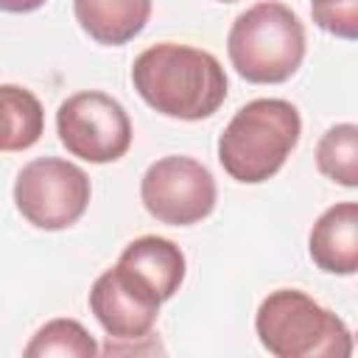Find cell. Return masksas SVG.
Instances as JSON below:
<instances>
[{
	"instance_id": "cell-1",
	"label": "cell",
	"mask_w": 358,
	"mask_h": 358,
	"mask_svg": "<svg viewBox=\"0 0 358 358\" xmlns=\"http://www.w3.org/2000/svg\"><path fill=\"white\" fill-rule=\"evenodd\" d=\"M131 84L151 109L176 120L210 117L227 98L221 62L210 50L185 42L145 48L131 64Z\"/></svg>"
},
{
	"instance_id": "cell-2",
	"label": "cell",
	"mask_w": 358,
	"mask_h": 358,
	"mask_svg": "<svg viewBox=\"0 0 358 358\" xmlns=\"http://www.w3.org/2000/svg\"><path fill=\"white\" fill-rule=\"evenodd\" d=\"M302 134L299 109L282 98H255L243 103L218 137V162L241 185L271 179Z\"/></svg>"
},
{
	"instance_id": "cell-3",
	"label": "cell",
	"mask_w": 358,
	"mask_h": 358,
	"mask_svg": "<svg viewBox=\"0 0 358 358\" xmlns=\"http://www.w3.org/2000/svg\"><path fill=\"white\" fill-rule=\"evenodd\" d=\"M235 73L252 84H282L305 59V25L280 0H260L241 11L227 34Z\"/></svg>"
},
{
	"instance_id": "cell-4",
	"label": "cell",
	"mask_w": 358,
	"mask_h": 358,
	"mask_svg": "<svg viewBox=\"0 0 358 358\" xmlns=\"http://www.w3.org/2000/svg\"><path fill=\"white\" fill-rule=\"evenodd\" d=\"M255 333L274 358H350L352 333L333 310L296 288L271 291L257 313Z\"/></svg>"
},
{
	"instance_id": "cell-5",
	"label": "cell",
	"mask_w": 358,
	"mask_h": 358,
	"mask_svg": "<svg viewBox=\"0 0 358 358\" xmlns=\"http://www.w3.org/2000/svg\"><path fill=\"white\" fill-rule=\"evenodd\" d=\"M90 176L62 157H39L22 165L14 179V207L36 229L59 232L73 227L90 207Z\"/></svg>"
},
{
	"instance_id": "cell-6",
	"label": "cell",
	"mask_w": 358,
	"mask_h": 358,
	"mask_svg": "<svg viewBox=\"0 0 358 358\" xmlns=\"http://www.w3.org/2000/svg\"><path fill=\"white\" fill-rule=\"evenodd\" d=\"M56 131L67 154L106 165L131 145V120L120 101L101 90H84L64 98L56 109Z\"/></svg>"
},
{
	"instance_id": "cell-7",
	"label": "cell",
	"mask_w": 358,
	"mask_h": 358,
	"mask_svg": "<svg viewBox=\"0 0 358 358\" xmlns=\"http://www.w3.org/2000/svg\"><path fill=\"white\" fill-rule=\"evenodd\" d=\"M140 199L151 218L168 227L204 221L218 199L213 173L193 157H162L140 179Z\"/></svg>"
},
{
	"instance_id": "cell-8",
	"label": "cell",
	"mask_w": 358,
	"mask_h": 358,
	"mask_svg": "<svg viewBox=\"0 0 358 358\" xmlns=\"http://www.w3.org/2000/svg\"><path fill=\"white\" fill-rule=\"evenodd\" d=\"M159 305L162 302H157L145 288H140L117 263L106 268L90 288L92 316L109 338L126 341L129 347L151 336L159 316ZM129 347H120L117 352H126Z\"/></svg>"
},
{
	"instance_id": "cell-9",
	"label": "cell",
	"mask_w": 358,
	"mask_h": 358,
	"mask_svg": "<svg viewBox=\"0 0 358 358\" xmlns=\"http://www.w3.org/2000/svg\"><path fill=\"white\" fill-rule=\"evenodd\" d=\"M117 266L157 302H168L185 282V271H187L185 252L173 241L159 235L134 238L120 252Z\"/></svg>"
},
{
	"instance_id": "cell-10",
	"label": "cell",
	"mask_w": 358,
	"mask_h": 358,
	"mask_svg": "<svg viewBox=\"0 0 358 358\" xmlns=\"http://www.w3.org/2000/svg\"><path fill=\"white\" fill-rule=\"evenodd\" d=\"M308 252L316 268L324 274L350 277L358 271V204L355 201H338L327 207L310 235H308Z\"/></svg>"
},
{
	"instance_id": "cell-11",
	"label": "cell",
	"mask_w": 358,
	"mask_h": 358,
	"mask_svg": "<svg viewBox=\"0 0 358 358\" xmlns=\"http://www.w3.org/2000/svg\"><path fill=\"white\" fill-rule=\"evenodd\" d=\"M73 14L90 39L117 48L145 28L151 0H73Z\"/></svg>"
},
{
	"instance_id": "cell-12",
	"label": "cell",
	"mask_w": 358,
	"mask_h": 358,
	"mask_svg": "<svg viewBox=\"0 0 358 358\" xmlns=\"http://www.w3.org/2000/svg\"><path fill=\"white\" fill-rule=\"evenodd\" d=\"M45 131L39 98L17 84H0V151H25Z\"/></svg>"
},
{
	"instance_id": "cell-13",
	"label": "cell",
	"mask_w": 358,
	"mask_h": 358,
	"mask_svg": "<svg viewBox=\"0 0 358 358\" xmlns=\"http://www.w3.org/2000/svg\"><path fill=\"white\" fill-rule=\"evenodd\" d=\"M316 168L341 187H358V126L336 123L316 143Z\"/></svg>"
},
{
	"instance_id": "cell-14",
	"label": "cell",
	"mask_w": 358,
	"mask_h": 358,
	"mask_svg": "<svg viewBox=\"0 0 358 358\" xmlns=\"http://www.w3.org/2000/svg\"><path fill=\"white\" fill-rule=\"evenodd\" d=\"M98 352H101L98 341L76 319H50V322H45L22 350L25 358H50V355L95 358Z\"/></svg>"
},
{
	"instance_id": "cell-15",
	"label": "cell",
	"mask_w": 358,
	"mask_h": 358,
	"mask_svg": "<svg viewBox=\"0 0 358 358\" xmlns=\"http://www.w3.org/2000/svg\"><path fill=\"white\" fill-rule=\"evenodd\" d=\"M310 14L322 31L338 39L358 36V0H310Z\"/></svg>"
},
{
	"instance_id": "cell-16",
	"label": "cell",
	"mask_w": 358,
	"mask_h": 358,
	"mask_svg": "<svg viewBox=\"0 0 358 358\" xmlns=\"http://www.w3.org/2000/svg\"><path fill=\"white\" fill-rule=\"evenodd\" d=\"M48 0H0V11H8V14H28V11H36L42 8Z\"/></svg>"
},
{
	"instance_id": "cell-17",
	"label": "cell",
	"mask_w": 358,
	"mask_h": 358,
	"mask_svg": "<svg viewBox=\"0 0 358 358\" xmlns=\"http://www.w3.org/2000/svg\"><path fill=\"white\" fill-rule=\"evenodd\" d=\"M218 3H235V0H218Z\"/></svg>"
}]
</instances>
